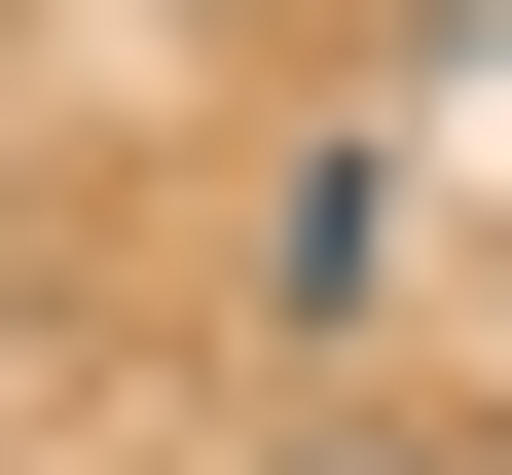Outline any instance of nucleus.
Wrapping results in <instances>:
<instances>
[{"label":"nucleus","instance_id":"nucleus-1","mask_svg":"<svg viewBox=\"0 0 512 475\" xmlns=\"http://www.w3.org/2000/svg\"><path fill=\"white\" fill-rule=\"evenodd\" d=\"M256 329H293V366H366V329H403V147H366V110L256 183Z\"/></svg>","mask_w":512,"mask_h":475},{"label":"nucleus","instance_id":"nucleus-2","mask_svg":"<svg viewBox=\"0 0 512 475\" xmlns=\"http://www.w3.org/2000/svg\"><path fill=\"white\" fill-rule=\"evenodd\" d=\"M293 475H403V439H293Z\"/></svg>","mask_w":512,"mask_h":475}]
</instances>
